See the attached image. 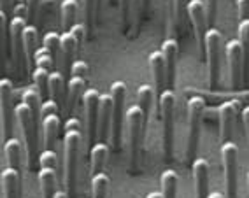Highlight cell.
Instances as JSON below:
<instances>
[{
    "instance_id": "cell-1",
    "label": "cell",
    "mask_w": 249,
    "mask_h": 198,
    "mask_svg": "<svg viewBox=\"0 0 249 198\" xmlns=\"http://www.w3.org/2000/svg\"><path fill=\"white\" fill-rule=\"evenodd\" d=\"M79 144L81 132L79 121L71 118L65 126V139H63V149H65V188L67 197L76 193V179H77V160H79Z\"/></svg>"
},
{
    "instance_id": "cell-2",
    "label": "cell",
    "mask_w": 249,
    "mask_h": 198,
    "mask_svg": "<svg viewBox=\"0 0 249 198\" xmlns=\"http://www.w3.org/2000/svg\"><path fill=\"white\" fill-rule=\"evenodd\" d=\"M124 121L128 126V145H130V172H139L141 165V149H142L144 137V116L139 106H130L124 112Z\"/></svg>"
},
{
    "instance_id": "cell-3",
    "label": "cell",
    "mask_w": 249,
    "mask_h": 198,
    "mask_svg": "<svg viewBox=\"0 0 249 198\" xmlns=\"http://www.w3.org/2000/svg\"><path fill=\"white\" fill-rule=\"evenodd\" d=\"M158 102V110L163 123V154L165 160L170 162L174 154V112H176V95L174 90L165 88L156 98Z\"/></svg>"
},
{
    "instance_id": "cell-4",
    "label": "cell",
    "mask_w": 249,
    "mask_h": 198,
    "mask_svg": "<svg viewBox=\"0 0 249 198\" xmlns=\"http://www.w3.org/2000/svg\"><path fill=\"white\" fill-rule=\"evenodd\" d=\"M188 109V141H186V162L192 165L198 149V139H200L202 114L205 109V100L202 97H192L186 104Z\"/></svg>"
},
{
    "instance_id": "cell-5",
    "label": "cell",
    "mask_w": 249,
    "mask_h": 198,
    "mask_svg": "<svg viewBox=\"0 0 249 198\" xmlns=\"http://www.w3.org/2000/svg\"><path fill=\"white\" fill-rule=\"evenodd\" d=\"M112 110H111V128H109V141L116 151L121 149V128H123V110L124 97H126V84L123 81H114L111 84Z\"/></svg>"
},
{
    "instance_id": "cell-6",
    "label": "cell",
    "mask_w": 249,
    "mask_h": 198,
    "mask_svg": "<svg viewBox=\"0 0 249 198\" xmlns=\"http://www.w3.org/2000/svg\"><path fill=\"white\" fill-rule=\"evenodd\" d=\"M14 119L18 121L23 132V141L27 147V165L30 170H34V163H36L37 156V121L25 104H18L14 107Z\"/></svg>"
},
{
    "instance_id": "cell-7",
    "label": "cell",
    "mask_w": 249,
    "mask_h": 198,
    "mask_svg": "<svg viewBox=\"0 0 249 198\" xmlns=\"http://www.w3.org/2000/svg\"><path fill=\"white\" fill-rule=\"evenodd\" d=\"M221 34L214 27L207 28L204 36V51L207 54V72L209 88L216 90L219 84V54H221Z\"/></svg>"
},
{
    "instance_id": "cell-8",
    "label": "cell",
    "mask_w": 249,
    "mask_h": 198,
    "mask_svg": "<svg viewBox=\"0 0 249 198\" xmlns=\"http://www.w3.org/2000/svg\"><path fill=\"white\" fill-rule=\"evenodd\" d=\"M227 53V62H228V75H230V84L231 88L237 90L240 88L242 81H246V58L242 53L239 40L231 39L227 42L225 48Z\"/></svg>"
},
{
    "instance_id": "cell-9",
    "label": "cell",
    "mask_w": 249,
    "mask_h": 198,
    "mask_svg": "<svg viewBox=\"0 0 249 198\" xmlns=\"http://www.w3.org/2000/svg\"><path fill=\"white\" fill-rule=\"evenodd\" d=\"M0 123L4 141L13 137L14 130V106H13V83L0 79Z\"/></svg>"
},
{
    "instance_id": "cell-10",
    "label": "cell",
    "mask_w": 249,
    "mask_h": 198,
    "mask_svg": "<svg viewBox=\"0 0 249 198\" xmlns=\"http://www.w3.org/2000/svg\"><path fill=\"white\" fill-rule=\"evenodd\" d=\"M221 158H223V167H225L227 197L237 198V162H239V147L231 141L223 142Z\"/></svg>"
},
{
    "instance_id": "cell-11",
    "label": "cell",
    "mask_w": 249,
    "mask_h": 198,
    "mask_svg": "<svg viewBox=\"0 0 249 198\" xmlns=\"http://www.w3.org/2000/svg\"><path fill=\"white\" fill-rule=\"evenodd\" d=\"M85 98V116H86V135L88 144H93L97 141V119H98V100L100 93L95 88H89L83 95Z\"/></svg>"
},
{
    "instance_id": "cell-12",
    "label": "cell",
    "mask_w": 249,
    "mask_h": 198,
    "mask_svg": "<svg viewBox=\"0 0 249 198\" xmlns=\"http://www.w3.org/2000/svg\"><path fill=\"white\" fill-rule=\"evenodd\" d=\"M186 14L190 16V21L193 25V32H195L196 42H198V49L200 53L204 51V36L207 30V19H205V9L202 0H190L186 5Z\"/></svg>"
},
{
    "instance_id": "cell-13",
    "label": "cell",
    "mask_w": 249,
    "mask_h": 198,
    "mask_svg": "<svg viewBox=\"0 0 249 198\" xmlns=\"http://www.w3.org/2000/svg\"><path fill=\"white\" fill-rule=\"evenodd\" d=\"M161 56H163V65H165V86H169V90L174 88L176 84V69H178V54H179V46L176 39H167L160 49Z\"/></svg>"
},
{
    "instance_id": "cell-14",
    "label": "cell",
    "mask_w": 249,
    "mask_h": 198,
    "mask_svg": "<svg viewBox=\"0 0 249 198\" xmlns=\"http://www.w3.org/2000/svg\"><path fill=\"white\" fill-rule=\"evenodd\" d=\"M239 110V102H223L218 107V118H219V139L221 142L231 141V132H233V123Z\"/></svg>"
},
{
    "instance_id": "cell-15",
    "label": "cell",
    "mask_w": 249,
    "mask_h": 198,
    "mask_svg": "<svg viewBox=\"0 0 249 198\" xmlns=\"http://www.w3.org/2000/svg\"><path fill=\"white\" fill-rule=\"evenodd\" d=\"M111 110H112V98L111 95H100L98 100V119H97V137L100 142H106L109 137L111 128Z\"/></svg>"
},
{
    "instance_id": "cell-16",
    "label": "cell",
    "mask_w": 249,
    "mask_h": 198,
    "mask_svg": "<svg viewBox=\"0 0 249 198\" xmlns=\"http://www.w3.org/2000/svg\"><path fill=\"white\" fill-rule=\"evenodd\" d=\"M193 179H195L196 198L209 197V163L204 158H195L192 163Z\"/></svg>"
},
{
    "instance_id": "cell-17",
    "label": "cell",
    "mask_w": 249,
    "mask_h": 198,
    "mask_svg": "<svg viewBox=\"0 0 249 198\" xmlns=\"http://www.w3.org/2000/svg\"><path fill=\"white\" fill-rule=\"evenodd\" d=\"M40 128H42L44 149H54L58 132H60V116H58V112L40 116Z\"/></svg>"
},
{
    "instance_id": "cell-18",
    "label": "cell",
    "mask_w": 249,
    "mask_h": 198,
    "mask_svg": "<svg viewBox=\"0 0 249 198\" xmlns=\"http://www.w3.org/2000/svg\"><path fill=\"white\" fill-rule=\"evenodd\" d=\"M37 27L36 25H25L21 34V42H23V51H25V58H27L28 71H34L36 67V51H37Z\"/></svg>"
},
{
    "instance_id": "cell-19",
    "label": "cell",
    "mask_w": 249,
    "mask_h": 198,
    "mask_svg": "<svg viewBox=\"0 0 249 198\" xmlns=\"http://www.w3.org/2000/svg\"><path fill=\"white\" fill-rule=\"evenodd\" d=\"M149 69H151L153 83H155L153 93L158 98L160 93L165 90V65H163V56H161L160 51H153L149 54Z\"/></svg>"
},
{
    "instance_id": "cell-20",
    "label": "cell",
    "mask_w": 249,
    "mask_h": 198,
    "mask_svg": "<svg viewBox=\"0 0 249 198\" xmlns=\"http://www.w3.org/2000/svg\"><path fill=\"white\" fill-rule=\"evenodd\" d=\"M2 191L4 198H21V174L13 168L2 170Z\"/></svg>"
},
{
    "instance_id": "cell-21",
    "label": "cell",
    "mask_w": 249,
    "mask_h": 198,
    "mask_svg": "<svg viewBox=\"0 0 249 198\" xmlns=\"http://www.w3.org/2000/svg\"><path fill=\"white\" fill-rule=\"evenodd\" d=\"M77 49H79V46H77L76 39L69 34V30L60 36V54H62L60 65H62L65 71H69L71 63L74 62V56H76Z\"/></svg>"
},
{
    "instance_id": "cell-22",
    "label": "cell",
    "mask_w": 249,
    "mask_h": 198,
    "mask_svg": "<svg viewBox=\"0 0 249 198\" xmlns=\"http://www.w3.org/2000/svg\"><path fill=\"white\" fill-rule=\"evenodd\" d=\"M4 154H5V162H7V168H13V170L19 172L21 168V144H19L18 139H7L4 144Z\"/></svg>"
},
{
    "instance_id": "cell-23",
    "label": "cell",
    "mask_w": 249,
    "mask_h": 198,
    "mask_svg": "<svg viewBox=\"0 0 249 198\" xmlns=\"http://www.w3.org/2000/svg\"><path fill=\"white\" fill-rule=\"evenodd\" d=\"M39 182L42 189V198H54L56 193V168L40 167Z\"/></svg>"
},
{
    "instance_id": "cell-24",
    "label": "cell",
    "mask_w": 249,
    "mask_h": 198,
    "mask_svg": "<svg viewBox=\"0 0 249 198\" xmlns=\"http://www.w3.org/2000/svg\"><path fill=\"white\" fill-rule=\"evenodd\" d=\"M63 88H65V83H63V75L58 71H51L48 75V95L51 97V100H54L60 106L62 104L63 97Z\"/></svg>"
},
{
    "instance_id": "cell-25",
    "label": "cell",
    "mask_w": 249,
    "mask_h": 198,
    "mask_svg": "<svg viewBox=\"0 0 249 198\" xmlns=\"http://www.w3.org/2000/svg\"><path fill=\"white\" fill-rule=\"evenodd\" d=\"M89 158H91V172L97 174V172H102L106 167L107 162V154H109V147H107L106 142H97V144L91 145V151H89Z\"/></svg>"
},
{
    "instance_id": "cell-26",
    "label": "cell",
    "mask_w": 249,
    "mask_h": 198,
    "mask_svg": "<svg viewBox=\"0 0 249 198\" xmlns=\"http://www.w3.org/2000/svg\"><path fill=\"white\" fill-rule=\"evenodd\" d=\"M85 84H86L85 77L71 75V79H69V84H67V110L69 112H72V109L76 106L77 98H79V95L83 93V90H85Z\"/></svg>"
},
{
    "instance_id": "cell-27",
    "label": "cell",
    "mask_w": 249,
    "mask_h": 198,
    "mask_svg": "<svg viewBox=\"0 0 249 198\" xmlns=\"http://www.w3.org/2000/svg\"><path fill=\"white\" fill-rule=\"evenodd\" d=\"M161 182V198H176L178 197V182L179 177L174 170H165L160 176Z\"/></svg>"
},
{
    "instance_id": "cell-28",
    "label": "cell",
    "mask_w": 249,
    "mask_h": 198,
    "mask_svg": "<svg viewBox=\"0 0 249 198\" xmlns=\"http://www.w3.org/2000/svg\"><path fill=\"white\" fill-rule=\"evenodd\" d=\"M153 98H155V93L149 84H141L137 90V100H139V109L142 110L144 116V123L147 125V118H149V110H151Z\"/></svg>"
},
{
    "instance_id": "cell-29",
    "label": "cell",
    "mask_w": 249,
    "mask_h": 198,
    "mask_svg": "<svg viewBox=\"0 0 249 198\" xmlns=\"http://www.w3.org/2000/svg\"><path fill=\"white\" fill-rule=\"evenodd\" d=\"M77 2L76 0H63L60 5V18H62V27L65 30L76 23V14H77Z\"/></svg>"
},
{
    "instance_id": "cell-30",
    "label": "cell",
    "mask_w": 249,
    "mask_h": 198,
    "mask_svg": "<svg viewBox=\"0 0 249 198\" xmlns=\"http://www.w3.org/2000/svg\"><path fill=\"white\" fill-rule=\"evenodd\" d=\"M42 48L51 54L54 65H58L60 63V36H58L56 32H48L42 37Z\"/></svg>"
},
{
    "instance_id": "cell-31",
    "label": "cell",
    "mask_w": 249,
    "mask_h": 198,
    "mask_svg": "<svg viewBox=\"0 0 249 198\" xmlns=\"http://www.w3.org/2000/svg\"><path fill=\"white\" fill-rule=\"evenodd\" d=\"M23 104L30 109L32 116H34V119H36L37 123H39V110H40V95L37 93V90H25L23 91Z\"/></svg>"
},
{
    "instance_id": "cell-32",
    "label": "cell",
    "mask_w": 249,
    "mask_h": 198,
    "mask_svg": "<svg viewBox=\"0 0 249 198\" xmlns=\"http://www.w3.org/2000/svg\"><path fill=\"white\" fill-rule=\"evenodd\" d=\"M48 75L49 71H46L42 67H36L32 71V79L36 83V90L40 95V98H48Z\"/></svg>"
},
{
    "instance_id": "cell-33",
    "label": "cell",
    "mask_w": 249,
    "mask_h": 198,
    "mask_svg": "<svg viewBox=\"0 0 249 198\" xmlns=\"http://www.w3.org/2000/svg\"><path fill=\"white\" fill-rule=\"evenodd\" d=\"M107 189H109V177L104 172H97L91 177V191L95 198H106Z\"/></svg>"
},
{
    "instance_id": "cell-34",
    "label": "cell",
    "mask_w": 249,
    "mask_h": 198,
    "mask_svg": "<svg viewBox=\"0 0 249 198\" xmlns=\"http://www.w3.org/2000/svg\"><path fill=\"white\" fill-rule=\"evenodd\" d=\"M7 16L0 9V71H4L5 67V49H7Z\"/></svg>"
},
{
    "instance_id": "cell-35",
    "label": "cell",
    "mask_w": 249,
    "mask_h": 198,
    "mask_svg": "<svg viewBox=\"0 0 249 198\" xmlns=\"http://www.w3.org/2000/svg\"><path fill=\"white\" fill-rule=\"evenodd\" d=\"M83 5H85V28L91 36L95 27V9H97V0H83Z\"/></svg>"
},
{
    "instance_id": "cell-36",
    "label": "cell",
    "mask_w": 249,
    "mask_h": 198,
    "mask_svg": "<svg viewBox=\"0 0 249 198\" xmlns=\"http://www.w3.org/2000/svg\"><path fill=\"white\" fill-rule=\"evenodd\" d=\"M186 5H188V0H172L174 23L178 25L179 32H181L182 25H184V21H186Z\"/></svg>"
},
{
    "instance_id": "cell-37",
    "label": "cell",
    "mask_w": 249,
    "mask_h": 198,
    "mask_svg": "<svg viewBox=\"0 0 249 198\" xmlns=\"http://www.w3.org/2000/svg\"><path fill=\"white\" fill-rule=\"evenodd\" d=\"M239 44L242 48L244 58L248 60V46H249V19H240L239 23Z\"/></svg>"
},
{
    "instance_id": "cell-38",
    "label": "cell",
    "mask_w": 249,
    "mask_h": 198,
    "mask_svg": "<svg viewBox=\"0 0 249 198\" xmlns=\"http://www.w3.org/2000/svg\"><path fill=\"white\" fill-rule=\"evenodd\" d=\"M36 67H42V69H46V71H49V72L53 71V67H54L53 58H51V54H49L44 48H40L36 51ZM36 67H34V69H36Z\"/></svg>"
},
{
    "instance_id": "cell-39",
    "label": "cell",
    "mask_w": 249,
    "mask_h": 198,
    "mask_svg": "<svg viewBox=\"0 0 249 198\" xmlns=\"http://www.w3.org/2000/svg\"><path fill=\"white\" fill-rule=\"evenodd\" d=\"M149 2L151 0H134V4H132V13L135 16V27H139V23L142 19L144 14H147L149 11Z\"/></svg>"
},
{
    "instance_id": "cell-40",
    "label": "cell",
    "mask_w": 249,
    "mask_h": 198,
    "mask_svg": "<svg viewBox=\"0 0 249 198\" xmlns=\"http://www.w3.org/2000/svg\"><path fill=\"white\" fill-rule=\"evenodd\" d=\"M205 9V19H207V27H214L216 23V14H218V0H204Z\"/></svg>"
},
{
    "instance_id": "cell-41",
    "label": "cell",
    "mask_w": 249,
    "mask_h": 198,
    "mask_svg": "<svg viewBox=\"0 0 249 198\" xmlns=\"http://www.w3.org/2000/svg\"><path fill=\"white\" fill-rule=\"evenodd\" d=\"M112 4H114L116 0H111ZM118 4H120V11H121V19H123V25L124 28H130V23H132V0H118Z\"/></svg>"
},
{
    "instance_id": "cell-42",
    "label": "cell",
    "mask_w": 249,
    "mask_h": 198,
    "mask_svg": "<svg viewBox=\"0 0 249 198\" xmlns=\"http://www.w3.org/2000/svg\"><path fill=\"white\" fill-rule=\"evenodd\" d=\"M56 153L54 149H44L39 156V165L40 167H48V168H56Z\"/></svg>"
},
{
    "instance_id": "cell-43",
    "label": "cell",
    "mask_w": 249,
    "mask_h": 198,
    "mask_svg": "<svg viewBox=\"0 0 249 198\" xmlns=\"http://www.w3.org/2000/svg\"><path fill=\"white\" fill-rule=\"evenodd\" d=\"M88 71L89 67L86 62H83V60H74V62L71 63V67H69V72H71V75H77V77H85L88 75Z\"/></svg>"
},
{
    "instance_id": "cell-44",
    "label": "cell",
    "mask_w": 249,
    "mask_h": 198,
    "mask_svg": "<svg viewBox=\"0 0 249 198\" xmlns=\"http://www.w3.org/2000/svg\"><path fill=\"white\" fill-rule=\"evenodd\" d=\"M69 34L76 39L77 46H81V42H83V39H85V36H86V28L83 23H74V25L69 28Z\"/></svg>"
},
{
    "instance_id": "cell-45",
    "label": "cell",
    "mask_w": 249,
    "mask_h": 198,
    "mask_svg": "<svg viewBox=\"0 0 249 198\" xmlns=\"http://www.w3.org/2000/svg\"><path fill=\"white\" fill-rule=\"evenodd\" d=\"M40 0H27L25 5H27V14L28 19H36L37 18V7H39Z\"/></svg>"
},
{
    "instance_id": "cell-46",
    "label": "cell",
    "mask_w": 249,
    "mask_h": 198,
    "mask_svg": "<svg viewBox=\"0 0 249 198\" xmlns=\"http://www.w3.org/2000/svg\"><path fill=\"white\" fill-rule=\"evenodd\" d=\"M237 9H239V18L240 19H248L249 0H237Z\"/></svg>"
},
{
    "instance_id": "cell-47",
    "label": "cell",
    "mask_w": 249,
    "mask_h": 198,
    "mask_svg": "<svg viewBox=\"0 0 249 198\" xmlns=\"http://www.w3.org/2000/svg\"><path fill=\"white\" fill-rule=\"evenodd\" d=\"M14 5H16V4H14V0H0V9L4 11L5 16H11Z\"/></svg>"
},
{
    "instance_id": "cell-48",
    "label": "cell",
    "mask_w": 249,
    "mask_h": 198,
    "mask_svg": "<svg viewBox=\"0 0 249 198\" xmlns=\"http://www.w3.org/2000/svg\"><path fill=\"white\" fill-rule=\"evenodd\" d=\"M242 119H244V132H246V135H248V128H249V109H248V107L244 109Z\"/></svg>"
},
{
    "instance_id": "cell-49",
    "label": "cell",
    "mask_w": 249,
    "mask_h": 198,
    "mask_svg": "<svg viewBox=\"0 0 249 198\" xmlns=\"http://www.w3.org/2000/svg\"><path fill=\"white\" fill-rule=\"evenodd\" d=\"M146 198H161V193H158V191H151Z\"/></svg>"
},
{
    "instance_id": "cell-50",
    "label": "cell",
    "mask_w": 249,
    "mask_h": 198,
    "mask_svg": "<svg viewBox=\"0 0 249 198\" xmlns=\"http://www.w3.org/2000/svg\"><path fill=\"white\" fill-rule=\"evenodd\" d=\"M54 198H67V193H65V191H56Z\"/></svg>"
},
{
    "instance_id": "cell-51",
    "label": "cell",
    "mask_w": 249,
    "mask_h": 198,
    "mask_svg": "<svg viewBox=\"0 0 249 198\" xmlns=\"http://www.w3.org/2000/svg\"><path fill=\"white\" fill-rule=\"evenodd\" d=\"M207 198H223V195L221 193H213V195H209Z\"/></svg>"
},
{
    "instance_id": "cell-52",
    "label": "cell",
    "mask_w": 249,
    "mask_h": 198,
    "mask_svg": "<svg viewBox=\"0 0 249 198\" xmlns=\"http://www.w3.org/2000/svg\"><path fill=\"white\" fill-rule=\"evenodd\" d=\"M93 198H95V197H93Z\"/></svg>"
}]
</instances>
